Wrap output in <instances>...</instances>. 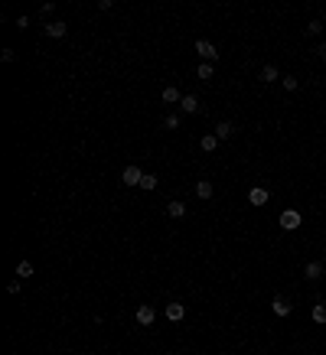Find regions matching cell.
<instances>
[{
	"instance_id": "6da1fadb",
	"label": "cell",
	"mask_w": 326,
	"mask_h": 355,
	"mask_svg": "<svg viewBox=\"0 0 326 355\" xmlns=\"http://www.w3.org/2000/svg\"><path fill=\"white\" fill-rule=\"evenodd\" d=\"M196 55H199L202 62H218V49L209 40H196Z\"/></svg>"
},
{
	"instance_id": "7a4b0ae2",
	"label": "cell",
	"mask_w": 326,
	"mask_h": 355,
	"mask_svg": "<svg viewBox=\"0 0 326 355\" xmlns=\"http://www.w3.org/2000/svg\"><path fill=\"white\" fill-rule=\"evenodd\" d=\"M300 225H303V219H300L297 209H287V212L280 215V228H284V231H297Z\"/></svg>"
},
{
	"instance_id": "3957f363",
	"label": "cell",
	"mask_w": 326,
	"mask_h": 355,
	"mask_svg": "<svg viewBox=\"0 0 326 355\" xmlns=\"http://www.w3.org/2000/svg\"><path fill=\"white\" fill-rule=\"evenodd\" d=\"M271 310H274V316H280V319H287V316L294 313V303H290L287 297H280V293H277V297L271 300Z\"/></svg>"
},
{
	"instance_id": "277c9868",
	"label": "cell",
	"mask_w": 326,
	"mask_h": 355,
	"mask_svg": "<svg viewBox=\"0 0 326 355\" xmlns=\"http://www.w3.org/2000/svg\"><path fill=\"white\" fill-rule=\"evenodd\" d=\"M248 202L255 205V209H261V205L271 202V192L264 189V186H251V189H248Z\"/></svg>"
},
{
	"instance_id": "5b68a950",
	"label": "cell",
	"mask_w": 326,
	"mask_h": 355,
	"mask_svg": "<svg viewBox=\"0 0 326 355\" xmlns=\"http://www.w3.org/2000/svg\"><path fill=\"white\" fill-rule=\"evenodd\" d=\"M140 179H144V170H140V166H124V173H121V182H124V186H140Z\"/></svg>"
},
{
	"instance_id": "8992f818",
	"label": "cell",
	"mask_w": 326,
	"mask_h": 355,
	"mask_svg": "<svg viewBox=\"0 0 326 355\" xmlns=\"http://www.w3.org/2000/svg\"><path fill=\"white\" fill-rule=\"evenodd\" d=\"M154 319H157L154 307H150V303H140L137 307V326H154Z\"/></svg>"
},
{
	"instance_id": "52a82bcc",
	"label": "cell",
	"mask_w": 326,
	"mask_h": 355,
	"mask_svg": "<svg viewBox=\"0 0 326 355\" xmlns=\"http://www.w3.org/2000/svg\"><path fill=\"white\" fill-rule=\"evenodd\" d=\"M65 33H69V26H65L62 20H53V23H46V36H53V40H62Z\"/></svg>"
},
{
	"instance_id": "ba28073f",
	"label": "cell",
	"mask_w": 326,
	"mask_h": 355,
	"mask_svg": "<svg viewBox=\"0 0 326 355\" xmlns=\"http://www.w3.org/2000/svg\"><path fill=\"white\" fill-rule=\"evenodd\" d=\"M179 108H183V114H196V111L202 108V101L196 95H183V101H179Z\"/></svg>"
},
{
	"instance_id": "9c48e42d",
	"label": "cell",
	"mask_w": 326,
	"mask_h": 355,
	"mask_svg": "<svg viewBox=\"0 0 326 355\" xmlns=\"http://www.w3.org/2000/svg\"><path fill=\"white\" fill-rule=\"evenodd\" d=\"M186 202H179V199H173L170 205H166V215H170V219H186Z\"/></svg>"
},
{
	"instance_id": "30bf717a",
	"label": "cell",
	"mask_w": 326,
	"mask_h": 355,
	"mask_svg": "<svg viewBox=\"0 0 326 355\" xmlns=\"http://www.w3.org/2000/svg\"><path fill=\"white\" fill-rule=\"evenodd\" d=\"M303 277H307V280H320V277H323V261H310V264L303 267Z\"/></svg>"
},
{
	"instance_id": "8fae6325",
	"label": "cell",
	"mask_w": 326,
	"mask_h": 355,
	"mask_svg": "<svg viewBox=\"0 0 326 355\" xmlns=\"http://www.w3.org/2000/svg\"><path fill=\"white\" fill-rule=\"evenodd\" d=\"M183 316H186V307H183V303H166V319H170V323H179Z\"/></svg>"
},
{
	"instance_id": "7c38bea8",
	"label": "cell",
	"mask_w": 326,
	"mask_h": 355,
	"mask_svg": "<svg viewBox=\"0 0 326 355\" xmlns=\"http://www.w3.org/2000/svg\"><path fill=\"white\" fill-rule=\"evenodd\" d=\"M160 98H163L166 104H176V101H183V91H179L176 85H166V88L160 91Z\"/></svg>"
},
{
	"instance_id": "4fadbf2b",
	"label": "cell",
	"mask_w": 326,
	"mask_h": 355,
	"mask_svg": "<svg viewBox=\"0 0 326 355\" xmlns=\"http://www.w3.org/2000/svg\"><path fill=\"white\" fill-rule=\"evenodd\" d=\"M232 134H235L232 121H218V124H216V137H218V140H228Z\"/></svg>"
},
{
	"instance_id": "5bb4252c",
	"label": "cell",
	"mask_w": 326,
	"mask_h": 355,
	"mask_svg": "<svg viewBox=\"0 0 326 355\" xmlns=\"http://www.w3.org/2000/svg\"><path fill=\"white\" fill-rule=\"evenodd\" d=\"M212 72H216V69H212V62H199V65H196V79H199V82H209Z\"/></svg>"
},
{
	"instance_id": "9a60e30c",
	"label": "cell",
	"mask_w": 326,
	"mask_h": 355,
	"mask_svg": "<svg viewBox=\"0 0 326 355\" xmlns=\"http://www.w3.org/2000/svg\"><path fill=\"white\" fill-rule=\"evenodd\" d=\"M277 79H280L277 65H261V82H277Z\"/></svg>"
},
{
	"instance_id": "2e32d148",
	"label": "cell",
	"mask_w": 326,
	"mask_h": 355,
	"mask_svg": "<svg viewBox=\"0 0 326 355\" xmlns=\"http://www.w3.org/2000/svg\"><path fill=\"white\" fill-rule=\"evenodd\" d=\"M212 192H216V189H212L209 179H199V182H196V196H199V199H212Z\"/></svg>"
},
{
	"instance_id": "e0dca14e",
	"label": "cell",
	"mask_w": 326,
	"mask_h": 355,
	"mask_svg": "<svg viewBox=\"0 0 326 355\" xmlns=\"http://www.w3.org/2000/svg\"><path fill=\"white\" fill-rule=\"evenodd\" d=\"M199 147H202V153H212V150H218V137H216V134H206V137H202V143H199Z\"/></svg>"
},
{
	"instance_id": "ac0fdd59",
	"label": "cell",
	"mask_w": 326,
	"mask_h": 355,
	"mask_svg": "<svg viewBox=\"0 0 326 355\" xmlns=\"http://www.w3.org/2000/svg\"><path fill=\"white\" fill-rule=\"evenodd\" d=\"M157 182H160V179H157L154 173H144V179H140V189H147V192H154V189H157Z\"/></svg>"
},
{
	"instance_id": "d6986e66",
	"label": "cell",
	"mask_w": 326,
	"mask_h": 355,
	"mask_svg": "<svg viewBox=\"0 0 326 355\" xmlns=\"http://www.w3.org/2000/svg\"><path fill=\"white\" fill-rule=\"evenodd\" d=\"M16 277H20V280H23V277H33V264L30 261H20V264H16Z\"/></svg>"
},
{
	"instance_id": "ffe728a7",
	"label": "cell",
	"mask_w": 326,
	"mask_h": 355,
	"mask_svg": "<svg viewBox=\"0 0 326 355\" xmlns=\"http://www.w3.org/2000/svg\"><path fill=\"white\" fill-rule=\"evenodd\" d=\"M313 323H320V326L326 323V303H317V307H313Z\"/></svg>"
},
{
	"instance_id": "44dd1931",
	"label": "cell",
	"mask_w": 326,
	"mask_h": 355,
	"mask_svg": "<svg viewBox=\"0 0 326 355\" xmlns=\"http://www.w3.org/2000/svg\"><path fill=\"white\" fill-rule=\"evenodd\" d=\"M179 124H183V121H179V114H166V118H163V127H166V131H176Z\"/></svg>"
},
{
	"instance_id": "7402d4cb",
	"label": "cell",
	"mask_w": 326,
	"mask_h": 355,
	"mask_svg": "<svg viewBox=\"0 0 326 355\" xmlns=\"http://www.w3.org/2000/svg\"><path fill=\"white\" fill-rule=\"evenodd\" d=\"M280 85L287 88V91H297V88H300V82H297L294 75H284V79H280Z\"/></svg>"
},
{
	"instance_id": "603a6c76",
	"label": "cell",
	"mask_w": 326,
	"mask_h": 355,
	"mask_svg": "<svg viewBox=\"0 0 326 355\" xmlns=\"http://www.w3.org/2000/svg\"><path fill=\"white\" fill-rule=\"evenodd\" d=\"M307 33H310V36H320V33H323V23H320V20H310V23H307Z\"/></svg>"
},
{
	"instance_id": "cb8c5ba5",
	"label": "cell",
	"mask_w": 326,
	"mask_h": 355,
	"mask_svg": "<svg viewBox=\"0 0 326 355\" xmlns=\"http://www.w3.org/2000/svg\"><path fill=\"white\" fill-rule=\"evenodd\" d=\"M0 59H3V62H13L16 52H13V49H3V52H0Z\"/></svg>"
},
{
	"instance_id": "d4e9b609",
	"label": "cell",
	"mask_w": 326,
	"mask_h": 355,
	"mask_svg": "<svg viewBox=\"0 0 326 355\" xmlns=\"http://www.w3.org/2000/svg\"><path fill=\"white\" fill-rule=\"evenodd\" d=\"M55 10V3H43V7H39V16H46V13H53Z\"/></svg>"
},
{
	"instance_id": "484cf974",
	"label": "cell",
	"mask_w": 326,
	"mask_h": 355,
	"mask_svg": "<svg viewBox=\"0 0 326 355\" xmlns=\"http://www.w3.org/2000/svg\"><path fill=\"white\" fill-rule=\"evenodd\" d=\"M317 55H320V59H326V43H320V46H317Z\"/></svg>"
}]
</instances>
